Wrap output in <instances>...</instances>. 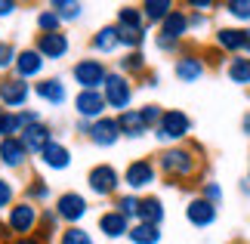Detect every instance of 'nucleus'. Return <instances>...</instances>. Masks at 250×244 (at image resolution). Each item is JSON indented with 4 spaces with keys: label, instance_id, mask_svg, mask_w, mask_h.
I'll return each instance as SVG.
<instances>
[{
    "label": "nucleus",
    "instance_id": "f257e3e1",
    "mask_svg": "<svg viewBox=\"0 0 250 244\" xmlns=\"http://www.w3.org/2000/svg\"><path fill=\"white\" fill-rule=\"evenodd\" d=\"M155 164H158V173H164L167 179L188 182V179H195L201 173V152L195 149V145H186V142L167 145V149L158 155Z\"/></svg>",
    "mask_w": 250,
    "mask_h": 244
},
{
    "label": "nucleus",
    "instance_id": "f03ea898",
    "mask_svg": "<svg viewBox=\"0 0 250 244\" xmlns=\"http://www.w3.org/2000/svg\"><path fill=\"white\" fill-rule=\"evenodd\" d=\"M191 118L186 111H179V109H164V114H161V121L155 127V139L161 145H179L186 136L191 133Z\"/></svg>",
    "mask_w": 250,
    "mask_h": 244
},
{
    "label": "nucleus",
    "instance_id": "7ed1b4c3",
    "mask_svg": "<svg viewBox=\"0 0 250 244\" xmlns=\"http://www.w3.org/2000/svg\"><path fill=\"white\" fill-rule=\"evenodd\" d=\"M37 222H41V207L31 201H16L13 207L6 210V229L13 238H28L37 232Z\"/></svg>",
    "mask_w": 250,
    "mask_h": 244
},
{
    "label": "nucleus",
    "instance_id": "20e7f679",
    "mask_svg": "<svg viewBox=\"0 0 250 244\" xmlns=\"http://www.w3.org/2000/svg\"><path fill=\"white\" fill-rule=\"evenodd\" d=\"M133 93H136V87H133L130 77H124L121 71H108V77H105L102 84V96H105V105L114 111H127L130 102H133Z\"/></svg>",
    "mask_w": 250,
    "mask_h": 244
},
{
    "label": "nucleus",
    "instance_id": "39448f33",
    "mask_svg": "<svg viewBox=\"0 0 250 244\" xmlns=\"http://www.w3.org/2000/svg\"><path fill=\"white\" fill-rule=\"evenodd\" d=\"M121 182L127 185L133 195L146 192V189H151V185L158 182V164L151 161V158H136V161H130L127 170L121 173Z\"/></svg>",
    "mask_w": 250,
    "mask_h": 244
},
{
    "label": "nucleus",
    "instance_id": "423d86ee",
    "mask_svg": "<svg viewBox=\"0 0 250 244\" xmlns=\"http://www.w3.org/2000/svg\"><path fill=\"white\" fill-rule=\"evenodd\" d=\"M108 71H111V68L105 65L102 59H93V56L78 59V62L71 65V77H74V84H78L81 90H102Z\"/></svg>",
    "mask_w": 250,
    "mask_h": 244
},
{
    "label": "nucleus",
    "instance_id": "0eeeda50",
    "mask_svg": "<svg viewBox=\"0 0 250 244\" xmlns=\"http://www.w3.org/2000/svg\"><path fill=\"white\" fill-rule=\"evenodd\" d=\"M86 189H90V195H96V198H111V195H118L121 170L114 167V164H96V167H90V173H86Z\"/></svg>",
    "mask_w": 250,
    "mask_h": 244
},
{
    "label": "nucleus",
    "instance_id": "6e6552de",
    "mask_svg": "<svg viewBox=\"0 0 250 244\" xmlns=\"http://www.w3.org/2000/svg\"><path fill=\"white\" fill-rule=\"evenodd\" d=\"M28 99H31V84L28 81H19L16 74L0 77V105H3V111H22Z\"/></svg>",
    "mask_w": 250,
    "mask_h": 244
},
{
    "label": "nucleus",
    "instance_id": "1a4fd4ad",
    "mask_svg": "<svg viewBox=\"0 0 250 244\" xmlns=\"http://www.w3.org/2000/svg\"><path fill=\"white\" fill-rule=\"evenodd\" d=\"M56 217H59V222H65V226H81V220L90 213V201L83 198L81 192H62L59 198H56Z\"/></svg>",
    "mask_w": 250,
    "mask_h": 244
},
{
    "label": "nucleus",
    "instance_id": "9d476101",
    "mask_svg": "<svg viewBox=\"0 0 250 244\" xmlns=\"http://www.w3.org/2000/svg\"><path fill=\"white\" fill-rule=\"evenodd\" d=\"M74 111H78V121H90V124L105 118L108 105H105L102 90H78V96H74Z\"/></svg>",
    "mask_w": 250,
    "mask_h": 244
},
{
    "label": "nucleus",
    "instance_id": "9b49d317",
    "mask_svg": "<svg viewBox=\"0 0 250 244\" xmlns=\"http://www.w3.org/2000/svg\"><path fill=\"white\" fill-rule=\"evenodd\" d=\"M34 50L43 56V62H59L68 56L71 41L65 31H53V34H37L34 37Z\"/></svg>",
    "mask_w": 250,
    "mask_h": 244
},
{
    "label": "nucleus",
    "instance_id": "f8f14e48",
    "mask_svg": "<svg viewBox=\"0 0 250 244\" xmlns=\"http://www.w3.org/2000/svg\"><path fill=\"white\" fill-rule=\"evenodd\" d=\"M43 56L34 50V46H25V50H19L16 56V65H13V74L19 81H41L43 77Z\"/></svg>",
    "mask_w": 250,
    "mask_h": 244
},
{
    "label": "nucleus",
    "instance_id": "ddd939ff",
    "mask_svg": "<svg viewBox=\"0 0 250 244\" xmlns=\"http://www.w3.org/2000/svg\"><path fill=\"white\" fill-rule=\"evenodd\" d=\"M86 139H90L93 145H99V149H111V145H118V139H121L118 121H114L111 114H105V118L93 121L90 130H86Z\"/></svg>",
    "mask_w": 250,
    "mask_h": 244
},
{
    "label": "nucleus",
    "instance_id": "4468645a",
    "mask_svg": "<svg viewBox=\"0 0 250 244\" xmlns=\"http://www.w3.org/2000/svg\"><path fill=\"white\" fill-rule=\"evenodd\" d=\"M31 90H34L37 99H43L46 105H56V109L68 102V87H65L62 77H41Z\"/></svg>",
    "mask_w": 250,
    "mask_h": 244
},
{
    "label": "nucleus",
    "instance_id": "2eb2a0df",
    "mask_svg": "<svg viewBox=\"0 0 250 244\" xmlns=\"http://www.w3.org/2000/svg\"><path fill=\"white\" fill-rule=\"evenodd\" d=\"M186 34H188V13H186V9H170V16L158 25V37H161V41L179 44Z\"/></svg>",
    "mask_w": 250,
    "mask_h": 244
},
{
    "label": "nucleus",
    "instance_id": "dca6fc26",
    "mask_svg": "<svg viewBox=\"0 0 250 244\" xmlns=\"http://www.w3.org/2000/svg\"><path fill=\"white\" fill-rule=\"evenodd\" d=\"M19 139H22V145H25V152L28 155H41L46 145H50L56 136H53V130H50V124H34V127H25L22 133H19Z\"/></svg>",
    "mask_w": 250,
    "mask_h": 244
},
{
    "label": "nucleus",
    "instance_id": "f3484780",
    "mask_svg": "<svg viewBox=\"0 0 250 244\" xmlns=\"http://www.w3.org/2000/svg\"><path fill=\"white\" fill-rule=\"evenodd\" d=\"M216 207L210 201H204L201 195H195V198H188L186 204V220L191 222V226H198V229H207V226H213L216 222Z\"/></svg>",
    "mask_w": 250,
    "mask_h": 244
},
{
    "label": "nucleus",
    "instance_id": "a211bd4d",
    "mask_svg": "<svg viewBox=\"0 0 250 244\" xmlns=\"http://www.w3.org/2000/svg\"><path fill=\"white\" fill-rule=\"evenodd\" d=\"M28 158H31V155L25 152V145H22L19 136L0 139V164H3L6 170H22L25 164H28Z\"/></svg>",
    "mask_w": 250,
    "mask_h": 244
},
{
    "label": "nucleus",
    "instance_id": "6ab92c4d",
    "mask_svg": "<svg viewBox=\"0 0 250 244\" xmlns=\"http://www.w3.org/2000/svg\"><path fill=\"white\" fill-rule=\"evenodd\" d=\"M204 71H207V65H204V59H201V56H195V53H182L179 59H176V65H173V74H176L182 84L201 81V77H204Z\"/></svg>",
    "mask_w": 250,
    "mask_h": 244
},
{
    "label": "nucleus",
    "instance_id": "aec40b11",
    "mask_svg": "<svg viewBox=\"0 0 250 244\" xmlns=\"http://www.w3.org/2000/svg\"><path fill=\"white\" fill-rule=\"evenodd\" d=\"M37 158H41V164L46 170H68L71 167V149L65 142H59V139H53Z\"/></svg>",
    "mask_w": 250,
    "mask_h": 244
},
{
    "label": "nucleus",
    "instance_id": "412c9836",
    "mask_svg": "<svg viewBox=\"0 0 250 244\" xmlns=\"http://www.w3.org/2000/svg\"><path fill=\"white\" fill-rule=\"evenodd\" d=\"M130 226H133V222L127 220V217H124V213H118V210H105L102 213V217H99V232H102V235L105 238H108V241H118V238H127V232H130Z\"/></svg>",
    "mask_w": 250,
    "mask_h": 244
},
{
    "label": "nucleus",
    "instance_id": "4be33fe9",
    "mask_svg": "<svg viewBox=\"0 0 250 244\" xmlns=\"http://www.w3.org/2000/svg\"><path fill=\"white\" fill-rule=\"evenodd\" d=\"M114 121H118V130H121V139H142L148 130L146 124L139 118V109H127L121 114H114Z\"/></svg>",
    "mask_w": 250,
    "mask_h": 244
},
{
    "label": "nucleus",
    "instance_id": "5701e85b",
    "mask_svg": "<svg viewBox=\"0 0 250 244\" xmlns=\"http://www.w3.org/2000/svg\"><path fill=\"white\" fill-rule=\"evenodd\" d=\"M213 41H216V50H219V53H226V56H241V46H244L241 28H232V25L216 28Z\"/></svg>",
    "mask_w": 250,
    "mask_h": 244
},
{
    "label": "nucleus",
    "instance_id": "b1692460",
    "mask_svg": "<svg viewBox=\"0 0 250 244\" xmlns=\"http://www.w3.org/2000/svg\"><path fill=\"white\" fill-rule=\"evenodd\" d=\"M167 217L164 210V201L158 198V195H146V198H139V213H136V222H148V226H161Z\"/></svg>",
    "mask_w": 250,
    "mask_h": 244
},
{
    "label": "nucleus",
    "instance_id": "393cba45",
    "mask_svg": "<svg viewBox=\"0 0 250 244\" xmlns=\"http://www.w3.org/2000/svg\"><path fill=\"white\" fill-rule=\"evenodd\" d=\"M90 50L93 53H114V50H121V41H118V25H102L99 31H96L90 37Z\"/></svg>",
    "mask_w": 250,
    "mask_h": 244
},
{
    "label": "nucleus",
    "instance_id": "a878e982",
    "mask_svg": "<svg viewBox=\"0 0 250 244\" xmlns=\"http://www.w3.org/2000/svg\"><path fill=\"white\" fill-rule=\"evenodd\" d=\"M118 71L124 74V77H146V71H148V62H146V53L142 50H133V53H124L121 59H118Z\"/></svg>",
    "mask_w": 250,
    "mask_h": 244
},
{
    "label": "nucleus",
    "instance_id": "bb28decb",
    "mask_svg": "<svg viewBox=\"0 0 250 244\" xmlns=\"http://www.w3.org/2000/svg\"><path fill=\"white\" fill-rule=\"evenodd\" d=\"M139 9H142L146 25H148V22H151V25H161V22L170 16V9H176V3H173V0H142Z\"/></svg>",
    "mask_w": 250,
    "mask_h": 244
},
{
    "label": "nucleus",
    "instance_id": "cd10ccee",
    "mask_svg": "<svg viewBox=\"0 0 250 244\" xmlns=\"http://www.w3.org/2000/svg\"><path fill=\"white\" fill-rule=\"evenodd\" d=\"M56 232H62V229H59V217H56L53 207H43V210H41V222H37L34 238L41 241V244H50V241L56 238Z\"/></svg>",
    "mask_w": 250,
    "mask_h": 244
},
{
    "label": "nucleus",
    "instance_id": "c85d7f7f",
    "mask_svg": "<svg viewBox=\"0 0 250 244\" xmlns=\"http://www.w3.org/2000/svg\"><path fill=\"white\" fill-rule=\"evenodd\" d=\"M226 74L229 81L238 87H250V56H232L226 62Z\"/></svg>",
    "mask_w": 250,
    "mask_h": 244
},
{
    "label": "nucleus",
    "instance_id": "c756f323",
    "mask_svg": "<svg viewBox=\"0 0 250 244\" xmlns=\"http://www.w3.org/2000/svg\"><path fill=\"white\" fill-rule=\"evenodd\" d=\"M118 28H130V31H146V19H142V9L133 3H124L118 9Z\"/></svg>",
    "mask_w": 250,
    "mask_h": 244
},
{
    "label": "nucleus",
    "instance_id": "7c9ffc66",
    "mask_svg": "<svg viewBox=\"0 0 250 244\" xmlns=\"http://www.w3.org/2000/svg\"><path fill=\"white\" fill-rule=\"evenodd\" d=\"M161 226H148V222H133L130 226V232H127V238L133 241V244H158L161 241Z\"/></svg>",
    "mask_w": 250,
    "mask_h": 244
},
{
    "label": "nucleus",
    "instance_id": "2f4dec72",
    "mask_svg": "<svg viewBox=\"0 0 250 244\" xmlns=\"http://www.w3.org/2000/svg\"><path fill=\"white\" fill-rule=\"evenodd\" d=\"M50 9L62 19V22H78V19L83 16V3H81V0H53Z\"/></svg>",
    "mask_w": 250,
    "mask_h": 244
},
{
    "label": "nucleus",
    "instance_id": "473e14b6",
    "mask_svg": "<svg viewBox=\"0 0 250 244\" xmlns=\"http://www.w3.org/2000/svg\"><path fill=\"white\" fill-rule=\"evenodd\" d=\"M50 182H46L43 177H31L25 185V201H31V204H43V201H50Z\"/></svg>",
    "mask_w": 250,
    "mask_h": 244
},
{
    "label": "nucleus",
    "instance_id": "72a5a7b5",
    "mask_svg": "<svg viewBox=\"0 0 250 244\" xmlns=\"http://www.w3.org/2000/svg\"><path fill=\"white\" fill-rule=\"evenodd\" d=\"M114 210L124 213V217L133 222V220H136V213H139V195H133V192H127V195H114Z\"/></svg>",
    "mask_w": 250,
    "mask_h": 244
},
{
    "label": "nucleus",
    "instance_id": "f704fd0d",
    "mask_svg": "<svg viewBox=\"0 0 250 244\" xmlns=\"http://www.w3.org/2000/svg\"><path fill=\"white\" fill-rule=\"evenodd\" d=\"M59 244H96V238L83 226H65L59 232Z\"/></svg>",
    "mask_w": 250,
    "mask_h": 244
},
{
    "label": "nucleus",
    "instance_id": "c9c22d12",
    "mask_svg": "<svg viewBox=\"0 0 250 244\" xmlns=\"http://www.w3.org/2000/svg\"><path fill=\"white\" fill-rule=\"evenodd\" d=\"M53 31H62V19L46 6L37 13V34H53Z\"/></svg>",
    "mask_w": 250,
    "mask_h": 244
},
{
    "label": "nucleus",
    "instance_id": "e433bc0d",
    "mask_svg": "<svg viewBox=\"0 0 250 244\" xmlns=\"http://www.w3.org/2000/svg\"><path fill=\"white\" fill-rule=\"evenodd\" d=\"M118 41H121V46H127V53L142 50V44H146V31H130V28H118Z\"/></svg>",
    "mask_w": 250,
    "mask_h": 244
},
{
    "label": "nucleus",
    "instance_id": "4c0bfd02",
    "mask_svg": "<svg viewBox=\"0 0 250 244\" xmlns=\"http://www.w3.org/2000/svg\"><path fill=\"white\" fill-rule=\"evenodd\" d=\"M223 9L238 22H250V0H226Z\"/></svg>",
    "mask_w": 250,
    "mask_h": 244
},
{
    "label": "nucleus",
    "instance_id": "58836bf2",
    "mask_svg": "<svg viewBox=\"0 0 250 244\" xmlns=\"http://www.w3.org/2000/svg\"><path fill=\"white\" fill-rule=\"evenodd\" d=\"M161 114H164V109L155 105V102H148V105H142V109H139V118H142V124H146V130H155L158 121H161Z\"/></svg>",
    "mask_w": 250,
    "mask_h": 244
},
{
    "label": "nucleus",
    "instance_id": "ea45409f",
    "mask_svg": "<svg viewBox=\"0 0 250 244\" xmlns=\"http://www.w3.org/2000/svg\"><path fill=\"white\" fill-rule=\"evenodd\" d=\"M19 133H22L19 114H16V111H6L3 121H0V139H9V136H19Z\"/></svg>",
    "mask_w": 250,
    "mask_h": 244
},
{
    "label": "nucleus",
    "instance_id": "a19ab883",
    "mask_svg": "<svg viewBox=\"0 0 250 244\" xmlns=\"http://www.w3.org/2000/svg\"><path fill=\"white\" fill-rule=\"evenodd\" d=\"M16 44H9V41H0V71H13V65H16Z\"/></svg>",
    "mask_w": 250,
    "mask_h": 244
},
{
    "label": "nucleus",
    "instance_id": "79ce46f5",
    "mask_svg": "<svg viewBox=\"0 0 250 244\" xmlns=\"http://www.w3.org/2000/svg\"><path fill=\"white\" fill-rule=\"evenodd\" d=\"M13 204H16V185L9 182L6 177H0V213L9 210Z\"/></svg>",
    "mask_w": 250,
    "mask_h": 244
},
{
    "label": "nucleus",
    "instance_id": "37998d69",
    "mask_svg": "<svg viewBox=\"0 0 250 244\" xmlns=\"http://www.w3.org/2000/svg\"><path fill=\"white\" fill-rule=\"evenodd\" d=\"M201 198H204V201H210L213 207H219V201H223V185H219V182H213V179H210V182H204V185H201Z\"/></svg>",
    "mask_w": 250,
    "mask_h": 244
},
{
    "label": "nucleus",
    "instance_id": "c03bdc74",
    "mask_svg": "<svg viewBox=\"0 0 250 244\" xmlns=\"http://www.w3.org/2000/svg\"><path fill=\"white\" fill-rule=\"evenodd\" d=\"M188 13H207V9H213V0H188Z\"/></svg>",
    "mask_w": 250,
    "mask_h": 244
},
{
    "label": "nucleus",
    "instance_id": "a18cd8bd",
    "mask_svg": "<svg viewBox=\"0 0 250 244\" xmlns=\"http://www.w3.org/2000/svg\"><path fill=\"white\" fill-rule=\"evenodd\" d=\"M19 9V3L16 0H0V19H6V16H13Z\"/></svg>",
    "mask_w": 250,
    "mask_h": 244
},
{
    "label": "nucleus",
    "instance_id": "49530a36",
    "mask_svg": "<svg viewBox=\"0 0 250 244\" xmlns=\"http://www.w3.org/2000/svg\"><path fill=\"white\" fill-rule=\"evenodd\" d=\"M155 44H158L161 53H179V44H173V41H161V37H155Z\"/></svg>",
    "mask_w": 250,
    "mask_h": 244
},
{
    "label": "nucleus",
    "instance_id": "de8ad7c7",
    "mask_svg": "<svg viewBox=\"0 0 250 244\" xmlns=\"http://www.w3.org/2000/svg\"><path fill=\"white\" fill-rule=\"evenodd\" d=\"M204 22H207L204 13H188V31H191V28H201Z\"/></svg>",
    "mask_w": 250,
    "mask_h": 244
},
{
    "label": "nucleus",
    "instance_id": "09e8293b",
    "mask_svg": "<svg viewBox=\"0 0 250 244\" xmlns=\"http://www.w3.org/2000/svg\"><path fill=\"white\" fill-rule=\"evenodd\" d=\"M241 34H244V46H241V53H247V56H250V25H244V28H241Z\"/></svg>",
    "mask_w": 250,
    "mask_h": 244
},
{
    "label": "nucleus",
    "instance_id": "8fccbe9b",
    "mask_svg": "<svg viewBox=\"0 0 250 244\" xmlns=\"http://www.w3.org/2000/svg\"><path fill=\"white\" fill-rule=\"evenodd\" d=\"M142 87H158V74H155V71H146V77H142Z\"/></svg>",
    "mask_w": 250,
    "mask_h": 244
},
{
    "label": "nucleus",
    "instance_id": "3c124183",
    "mask_svg": "<svg viewBox=\"0 0 250 244\" xmlns=\"http://www.w3.org/2000/svg\"><path fill=\"white\" fill-rule=\"evenodd\" d=\"M6 244H41V241H37L34 235H28V238H9Z\"/></svg>",
    "mask_w": 250,
    "mask_h": 244
},
{
    "label": "nucleus",
    "instance_id": "603ef678",
    "mask_svg": "<svg viewBox=\"0 0 250 244\" xmlns=\"http://www.w3.org/2000/svg\"><path fill=\"white\" fill-rule=\"evenodd\" d=\"M241 192H244V195H250V182H247V179H241Z\"/></svg>",
    "mask_w": 250,
    "mask_h": 244
},
{
    "label": "nucleus",
    "instance_id": "864d4df0",
    "mask_svg": "<svg viewBox=\"0 0 250 244\" xmlns=\"http://www.w3.org/2000/svg\"><path fill=\"white\" fill-rule=\"evenodd\" d=\"M3 114H6V111H3V105H0V121H3Z\"/></svg>",
    "mask_w": 250,
    "mask_h": 244
},
{
    "label": "nucleus",
    "instance_id": "5fc2aeb1",
    "mask_svg": "<svg viewBox=\"0 0 250 244\" xmlns=\"http://www.w3.org/2000/svg\"><path fill=\"white\" fill-rule=\"evenodd\" d=\"M247 121H250V111H247Z\"/></svg>",
    "mask_w": 250,
    "mask_h": 244
},
{
    "label": "nucleus",
    "instance_id": "6e6d98bb",
    "mask_svg": "<svg viewBox=\"0 0 250 244\" xmlns=\"http://www.w3.org/2000/svg\"><path fill=\"white\" fill-rule=\"evenodd\" d=\"M247 182H250V173H247Z\"/></svg>",
    "mask_w": 250,
    "mask_h": 244
},
{
    "label": "nucleus",
    "instance_id": "4d7b16f0",
    "mask_svg": "<svg viewBox=\"0 0 250 244\" xmlns=\"http://www.w3.org/2000/svg\"><path fill=\"white\" fill-rule=\"evenodd\" d=\"M0 41H3V37H0Z\"/></svg>",
    "mask_w": 250,
    "mask_h": 244
}]
</instances>
